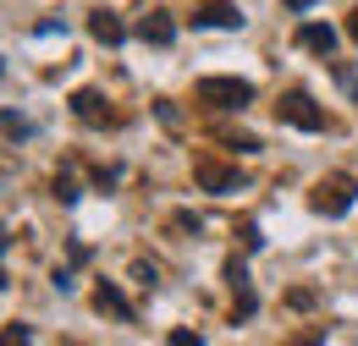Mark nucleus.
<instances>
[{
	"mask_svg": "<svg viewBox=\"0 0 358 346\" xmlns=\"http://www.w3.org/2000/svg\"><path fill=\"white\" fill-rule=\"evenodd\" d=\"M199 93V105H215V110H243L248 99H254V83H243V77H199L193 83Z\"/></svg>",
	"mask_w": 358,
	"mask_h": 346,
	"instance_id": "obj_1",
	"label": "nucleus"
},
{
	"mask_svg": "<svg viewBox=\"0 0 358 346\" xmlns=\"http://www.w3.org/2000/svg\"><path fill=\"white\" fill-rule=\"evenodd\" d=\"M275 110H281V121H292V127H303V132H325V110H314L309 93H287Z\"/></svg>",
	"mask_w": 358,
	"mask_h": 346,
	"instance_id": "obj_2",
	"label": "nucleus"
},
{
	"mask_svg": "<svg viewBox=\"0 0 358 346\" xmlns=\"http://www.w3.org/2000/svg\"><path fill=\"white\" fill-rule=\"evenodd\" d=\"M358 181L353 176H331V181H320V193H314V209H325V215H342L348 204H353Z\"/></svg>",
	"mask_w": 358,
	"mask_h": 346,
	"instance_id": "obj_3",
	"label": "nucleus"
},
{
	"mask_svg": "<svg viewBox=\"0 0 358 346\" xmlns=\"http://www.w3.org/2000/svg\"><path fill=\"white\" fill-rule=\"evenodd\" d=\"M193 28H243V17H237V6H226V0H215V6H204V11H193Z\"/></svg>",
	"mask_w": 358,
	"mask_h": 346,
	"instance_id": "obj_4",
	"label": "nucleus"
},
{
	"mask_svg": "<svg viewBox=\"0 0 358 346\" xmlns=\"http://www.w3.org/2000/svg\"><path fill=\"white\" fill-rule=\"evenodd\" d=\"M138 39H149V44H171V39H177V22H171L166 11H149V17L138 22Z\"/></svg>",
	"mask_w": 358,
	"mask_h": 346,
	"instance_id": "obj_5",
	"label": "nucleus"
},
{
	"mask_svg": "<svg viewBox=\"0 0 358 346\" xmlns=\"http://www.w3.org/2000/svg\"><path fill=\"white\" fill-rule=\"evenodd\" d=\"M89 33L99 44H122V39H127V28L116 22V11H89Z\"/></svg>",
	"mask_w": 358,
	"mask_h": 346,
	"instance_id": "obj_6",
	"label": "nucleus"
},
{
	"mask_svg": "<svg viewBox=\"0 0 358 346\" xmlns=\"http://www.w3.org/2000/svg\"><path fill=\"white\" fill-rule=\"evenodd\" d=\"M298 44H303V50H320V55H331V50H336V33H331L325 22H303V28H298Z\"/></svg>",
	"mask_w": 358,
	"mask_h": 346,
	"instance_id": "obj_7",
	"label": "nucleus"
},
{
	"mask_svg": "<svg viewBox=\"0 0 358 346\" xmlns=\"http://www.w3.org/2000/svg\"><path fill=\"white\" fill-rule=\"evenodd\" d=\"M99 308H110V313H122V319H133V308H127V297H122L116 286H99Z\"/></svg>",
	"mask_w": 358,
	"mask_h": 346,
	"instance_id": "obj_8",
	"label": "nucleus"
},
{
	"mask_svg": "<svg viewBox=\"0 0 358 346\" xmlns=\"http://www.w3.org/2000/svg\"><path fill=\"white\" fill-rule=\"evenodd\" d=\"M0 127L11 132V137H28V121H17V116H0Z\"/></svg>",
	"mask_w": 358,
	"mask_h": 346,
	"instance_id": "obj_9",
	"label": "nucleus"
},
{
	"mask_svg": "<svg viewBox=\"0 0 358 346\" xmlns=\"http://www.w3.org/2000/svg\"><path fill=\"white\" fill-rule=\"evenodd\" d=\"M78 110H83V116L94 121V116H99V99H94V93H78Z\"/></svg>",
	"mask_w": 358,
	"mask_h": 346,
	"instance_id": "obj_10",
	"label": "nucleus"
},
{
	"mask_svg": "<svg viewBox=\"0 0 358 346\" xmlns=\"http://www.w3.org/2000/svg\"><path fill=\"white\" fill-rule=\"evenodd\" d=\"M348 33H353V39H358V11H353V22H348Z\"/></svg>",
	"mask_w": 358,
	"mask_h": 346,
	"instance_id": "obj_11",
	"label": "nucleus"
}]
</instances>
